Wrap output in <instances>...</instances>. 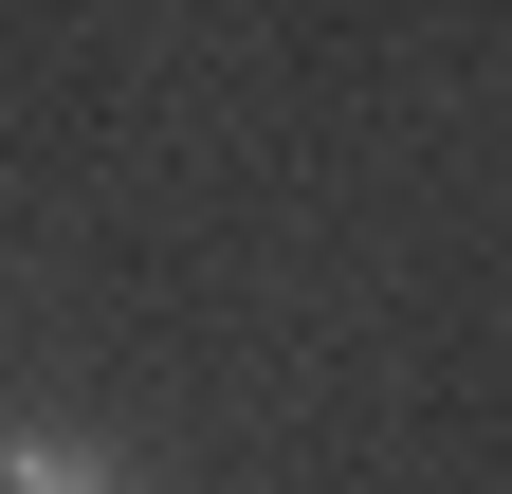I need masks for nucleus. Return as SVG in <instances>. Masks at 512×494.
Returning a JSON list of instances; mask_svg holds the SVG:
<instances>
[{"instance_id": "nucleus-1", "label": "nucleus", "mask_w": 512, "mask_h": 494, "mask_svg": "<svg viewBox=\"0 0 512 494\" xmlns=\"http://www.w3.org/2000/svg\"><path fill=\"white\" fill-rule=\"evenodd\" d=\"M0 494H110L92 440H0Z\"/></svg>"}]
</instances>
